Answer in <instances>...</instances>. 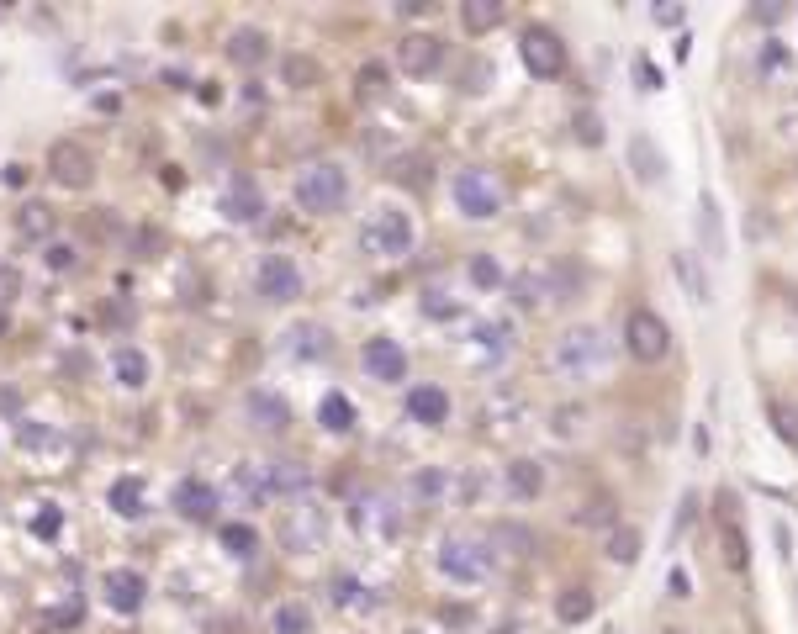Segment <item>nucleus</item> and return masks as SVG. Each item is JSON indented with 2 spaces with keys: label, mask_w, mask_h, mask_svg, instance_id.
Wrapping results in <instances>:
<instances>
[{
  "label": "nucleus",
  "mask_w": 798,
  "mask_h": 634,
  "mask_svg": "<svg viewBox=\"0 0 798 634\" xmlns=\"http://www.w3.org/2000/svg\"><path fill=\"white\" fill-rule=\"evenodd\" d=\"M434 566L450 576L455 587H481L487 576L497 571V550H492V539L487 534H466V529H455V534H444L439 539V550H434Z\"/></svg>",
  "instance_id": "f257e3e1"
},
{
  "label": "nucleus",
  "mask_w": 798,
  "mask_h": 634,
  "mask_svg": "<svg viewBox=\"0 0 798 634\" xmlns=\"http://www.w3.org/2000/svg\"><path fill=\"white\" fill-rule=\"evenodd\" d=\"M328 508L318 497H296L291 508L281 513V524H275V539H281V550L286 555H318L323 545H328Z\"/></svg>",
  "instance_id": "f03ea898"
},
{
  "label": "nucleus",
  "mask_w": 798,
  "mask_h": 634,
  "mask_svg": "<svg viewBox=\"0 0 798 634\" xmlns=\"http://www.w3.org/2000/svg\"><path fill=\"white\" fill-rule=\"evenodd\" d=\"M413 217H407L402 207H381L376 212H365V222H360V249L370 254V259H407L413 254Z\"/></svg>",
  "instance_id": "7ed1b4c3"
},
{
  "label": "nucleus",
  "mask_w": 798,
  "mask_h": 634,
  "mask_svg": "<svg viewBox=\"0 0 798 634\" xmlns=\"http://www.w3.org/2000/svg\"><path fill=\"white\" fill-rule=\"evenodd\" d=\"M344 201H349V175H344V164L318 159V164H307V170L296 175V207H302V212L328 217V212H339Z\"/></svg>",
  "instance_id": "20e7f679"
},
{
  "label": "nucleus",
  "mask_w": 798,
  "mask_h": 634,
  "mask_svg": "<svg viewBox=\"0 0 798 634\" xmlns=\"http://www.w3.org/2000/svg\"><path fill=\"white\" fill-rule=\"evenodd\" d=\"M608 339H603V328H566L561 339H555V370L561 376H571V381H582V376H598V370L608 365Z\"/></svg>",
  "instance_id": "39448f33"
},
{
  "label": "nucleus",
  "mask_w": 798,
  "mask_h": 634,
  "mask_svg": "<svg viewBox=\"0 0 798 634\" xmlns=\"http://www.w3.org/2000/svg\"><path fill=\"white\" fill-rule=\"evenodd\" d=\"M349 524L370 545H397L402 539V502L392 492H360L355 508H349Z\"/></svg>",
  "instance_id": "423d86ee"
},
{
  "label": "nucleus",
  "mask_w": 798,
  "mask_h": 634,
  "mask_svg": "<svg viewBox=\"0 0 798 634\" xmlns=\"http://www.w3.org/2000/svg\"><path fill=\"white\" fill-rule=\"evenodd\" d=\"M450 196L471 222H492L497 212H503V180H497L492 170H476V164L450 180Z\"/></svg>",
  "instance_id": "0eeeda50"
},
{
  "label": "nucleus",
  "mask_w": 798,
  "mask_h": 634,
  "mask_svg": "<svg viewBox=\"0 0 798 634\" xmlns=\"http://www.w3.org/2000/svg\"><path fill=\"white\" fill-rule=\"evenodd\" d=\"M624 349H629V360H640V365H661L666 354H672V328H666L651 307H635L629 323H624Z\"/></svg>",
  "instance_id": "6e6552de"
},
{
  "label": "nucleus",
  "mask_w": 798,
  "mask_h": 634,
  "mask_svg": "<svg viewBox=\"0 0 798 634\" xmlns=\"http://www.w3.org/2000/svg\"><path fill=\"white\" fill-rule=\"evenodd\" d=\"M254 286H259V296L265 302H275V307H286V302H296V296L307 291V281H302V265H296L291 254H265L254 265Z\"/></svg>",
  "instance_id": "1a4fd4ad"
},
{
  "label": "nucleus",
  "mask_w": 798,
  "mask_h": 634,
  "mask_svg": "<svg viewBox=\"0 0 798 634\" xmlns=\"http://www.w3.org/2000/svg\"><path fill=\"white\" fill-rule=\"evenodd\" d=\"M518 59H524V69L534 74V80H555V74L566 69V43L550 27H524V37H518Z\"/></svg>",
  "instance_id": "9d476101"
},
{
  "label": "nucleus",
  "mask_w": 798,
  "mask_h": 634,
  "mask_svg": "<svg viewBox=\"0 0 798 634\" xmlns=\"http://www.w3.org/2000/svg\"><path fill=\"white\" fill-rule=\"evenodd\" d=\"M217 217L233 222V228H254V222L265 217V191H259V180L233 175V180L217 191Z\"/></svg>",
  "instance_id": "9b49d317"
},
{
  "label": "nucleus",
  "mask_w": 798,
  "mask_h": 634,
  "mask_svg": "<svg viewBox=\"0 0 798 634\" xmlns=\"http://www.w3.org/2000/svg\"><path fill=\"white\" fill-rule=\"evenodd\" d=\"M48 175L64 185V191H85L90 180H96V159H90V148L85 143H74V138H59L48 148Z\"/></svg>",
  "instance_id": "f8f14e48"
},
{
  "label": "nucleus",
  "mask_w": 798,
  "mask_h": 634,
  "mask_svg": "<svg viewBox=\"0 0 798 634\" xmlns=\"http://www.w3.org/2000/svg\"><path fill=\"white\" fill-rule=\"evenodd\" d=\"M360 370L381 386H397V381H407V349L397 339H386V333H376V339L360 344Z\"/></svg>",
  "instance_id": "ddd939ff"
},
{
  "label": "nucleus",
  "mask_w": 798,
  "mask_h": 634,
  "mask_svg": "<svg viewBox=\"0 0 798 634\" xmlns=\"http://www.w3.org/2000/svg\"><path fill=\"white\" fill-rule=\"evenodd\" d=\"M244 418H249V428H259V434L281 439L291 428V402L270 386H254V391H244Z\"/></svg>",
  "instance_id": "4468645a"
},
{
  "label": "nucleus",
  "mask_w": 798,
  "mask_h": 634,
  "mask_svg": "<svg viewBox=\"0 0 798 634\" xmlns=\"http://www.w3.org/2000/svg\"><path fill=\"white\" fill-rule=\"evenodd\" d=\"M328 603L344 608V613H376V608L386 603V592L370 587L360 571H333V576H328Z\"/></svg>",
  "instance_id": "2eb2a0df"
},
{
  "label": "nucleus",
  "mask_w": 798,
  "mask_h": 634,
  "mask_svg": "<svg viewBox=\"0 0 798 634\" xmlns=\"http://www.w3.org/2000/svg\"><path fill=\"white\" fill-rule=\"evenodd\" d=\"M101 598H106V608L111 613H138L143 603H148V582H143V571H133V566H111L106 576H101Z\"/></svg>",
  "instance_id": "dca6fc26"
},
{
  "label": "nucleus",
  "mask_w": 798,
  "mask_h": 634,
  "mask_svg": "<svg viewBox=\"0 0 798 634\" xmlns=\"http://www.w3.org/2000/svg\"><path fill=\"white\" fill-rule=\"evenodd\" d=\"M170 502H175V513L185 518V524H212L217 518V487L207 476H180Z\"/></svg>",
  "instance_id": "f3484780"
},
{
  "label": "nucleus",
  "mask_w": 798,
  "mask_h": 634,
  "mask_svg": "<svg viewBox=\"0 0 798 634\" xmlns=\"http://www.w3.org/2000/svg\"><path fill=\"white\" fill-rule=\"evenodd\" d=\"M444 64V43L434 32H407L397 43V69L413 74V80H429V74Z\"/></svg>",
  "instance_id": "a211bd4d"
},
{
  "label": "nucleus",
  "mask_w": 798,
  "mask_h": 634,
  "mask_svg": "<svg viewBox=\"0 0 798 634\" xmlns=\"http://www.w3.org/2000/svg\"><path fill=\"white\" fill-rule=\"evenodd\" d=\"M719 561H725L730 571H746L751 566V539H746V529H740L730 497L719 502Z\"/></svg>",
  "instance_id": "6ab92c4d"
},
{
  "label": "nucleus",
  "mask_w": 798,
  "mask_h": 634,
  "mask_svg": "<svg viewBox=\"0 0 798 634\" xmlns=\"http://www.w3.org/2000/svg\"><path fill=\"white\" fill-rule=\"evenodd\" d=\"M407 418H413L418 428H444L450 423V391L444 386H413L407 391Z\"/></svg>",
  "instance_id": "aec40b11"
},
{
  "label": "nucleus",
  "mask_w": 798,
  "mask_h": 634,
  "mask_svg": "<svg viewBox=\"0 0 798 634\" xmlns=\"http://www.w3.org/2000/svg\"><path fill=\"white\" fill-rule=\"evenodd\" d=\"M672 275H677V286L688 291L698 307L714 302V286H709V270H703V254L698 249H677L672 254Z\"/></svg>",
  "instance_id": "412c9836"
},
{
  "label": "nucleus",
  "mask_w": 798,
  "mask_h": 634,
  "mask_svg": "<svg viewBox=\"0 0 798 634\" xmlns=\"http://www.w3.org/2000/svg\"><path fill=\"white\" fill-rule=\"evenodd\" d=\"M286 354H291V360H302V365H318V360H328V354H333V333L323 323H296L286 333Z\"/></svg>",
  "instance_id": "4be33fe9"
},
{
  "label": "nucleus",
  "mask_w": 798,
  "mask_h": 634,
  "mask_svg": "<svg viewBox=\"0 0 798 634\" xmlns=\"http://www.w3.org/2000/svg\"><path fill=\"white\" fill-rule=\"evenodd\" d=\"M270 59V37L259 32V27H238L233 37H228V64H238V69H259Z\"/></svg>",
  "instance_id": "5701e85b"
},
{
  "label": "nucleus",
  "mask_w": 798,
  "mask_h": 634,
  "mask_svg": "<svg viewBox=\"0 0 798 634\" xmlns=\"http://www.w3.org/2000/svg\"><path fill=\"white\" fill-rule=\"evenodd\" d=\"M629 164H635V175H640L645 185H666V159H661V148H656L651 133H635V138H629Z\"/></svg>",
  "instance_id": "b1692460"
},
{
  "label": "nucleus",
  "mask_w": 798,
  "mask_h": 634,
  "mask_svg": "<svg viewBox=\"0 0 798 634\" xmlns=\"http://www.w3.org/2000/svg\"><path fill=\"white\" fill-rule=\"evenodd\" d=\"M111 376H117L122 391H143L148 386V354L133 349V344H122L117 354H111Z\"/></svg>",
  "instance_id": "393cba45"
},
{
  "label": "nucleus",
  "mask_w": 798,
  "mask_h": 634,
  "mask_svg": "<svg viewBox=\"0 0 798 634\" xmlns=\"http://www.w3.org/2000/svg\"><path fill=\"white\" fill-rule=\"evenodd\" d=\"M318 423L328 428V434H355L360 413H355V402H349L344 391H323V402H318Z\"/></svg>",
  "instance_id": "a878e982"
},
{
  "label": "nucleus",
  "mask_w": 798,
  "mask_h": 634,
  "mask_svg": "<svg viewBox=\"0 0 798 634\" xmlns=\"http://www.w3.org/2000/svg\"><path fill=\"white\" fill-rule=\"evenodd\" d=\"M503 481H508V492H513L518 502H534V497L545 492V471H540V460H508Z\"/></svg>",
  "instance_id": "bb28decb"
},
{
  "label": "nucleus",
  "mask_w": 798,
  "mask_h": 634,
  "mask_svg": "<svg viewBox=\"0 0 798 634\" xmlns=\"http://www.w3.org/2000/svg\"><path fill=\"white\" fill-rule=\"evenodd\" d=\"M592 613H598V592H592V587L555 592V619H561V624H587Z\"/></svg>",
  "instance_id": "cd10ccee"
},
{
  "label": "nucleus",
  "mask_w": 798,
  "mask_h": 634,
  "mask_svg": "<svg viewBox=\"0 0 798 634\" xmlns=\"http://www.w3.org/2000/svg\"><path fill=\"white\" fill-rule=\"evenodd\" d=\"M503 16H508L503 0H466V6H460V27H466L471 37H481V32L503 27Z\"/></svg>",
  "instance_id": "c85d7f7f"
},
{
  "label": "nucleus",
  "mask_w": 798,
  "mask_h": 634,
  "mask_svg": "<svg viewBox=\"0 0 798 634\" xmlns=\"http://www.w3.org/2000/svg\"><path fill=\"white\" fill-rule=\"evenodd\" d=\"M603 550H608V561H614V566H635L640 550H645V539H640L635 524H614V529H608V539H603Z\"/></svg>",
  "instance_id": "c756f323"
},
{
  "label": "nucleus",
  "mask_w": 798,
  "mask_h": 634,
  "mask_svg": "<svg viewBox=\"0 0 798 634\" xmlns=\"http://www.w3.org/2000/svg\"><path fill=\"white\" fill-rule=\"evenodd\" d=\"M471 344H476L481 360H503V354L513 349V323H476Z\"/></svg>",
  "instance_id": "7c9ffc66"
},
{
  "label": "nucleus",
  "mask_w": 798,
  "mask_h": 634,
  "mask_svg": "<svg viewBox=\"0 0 798 634\" xmlns=\"http://www.w3.org/2000/svg\"><path fill=\"white\" fill-rule=\"evenodd\" d=\"M270 634H312V608L302 598H286L270 608Z\"/></svg>",
  "instance_id": "2f4dec72"
},
{
  "label": "nucleus",
  "mask_w": 798,
  "mask_h": 634,
  "mask_svg": "<svg viewBox=\"0 0 798 634\" xmlns=\"http://www.w3.org/2000/svg\"><path fill=\"white\" fill-rule=\"evenodd\" d=\"M698 233H703V249H709V259L725 254V228H719V201L703 191L698 196Z\"/></svg>",
  "instance_id": "473e14b6"
},
{
  "label": "nucleus",
  "mask_w": 798,
  "mask_h": 634,
  "mask_svg": "<svg viewBox=\"0 0 798 634\" xmlns=\"http://www.w3.org/2000/svg\"><path fill=\"white\" fill-rule=\"evenodd\" d=\"M106 502H111V513H122V518H143V513H148V508H143V487H138L133 476H117V481H111Z\"/></svg>",
  "instance_id": "72a5a7b5"
},
{
  "label": "nucleus",
  "mask_w": 798,
  "mask_h": 634,
  "mask_svg": "<svg viewBox=\"0 0 798 634\" xmlns=\"http://www.w3.org/2000/svg\"><path fill=\"white\" fill-rule=\"evenodd\" d=\"M16 233H22V238H37V244H48L53 212L43 207V201H22V212H16Z\"/></svg>",
  "instance_id": "f704fd0d"
},
{
  "label": "nucleus",
  "mask_w": 798,
  "mask_h": 634,
  "mask_svg": "<svg viewBox=\"0 0 798 634\" xmlns=\"http://www.w3.org/2000/svg\"><path fill=\"white\" fill-rule=\"evenodd\" d=\"M355 85H360V101H381V96H386V85H392V74H386V64H381V59H370V64H360Z\"/></svg>",
  "instance_id": "c9c22d12"
},
{
  "label": "nucleus",
  "mask_w": 798,
  "mask_h": 634,
  "mask_svg": "<svg viewBox=\"0 0 798 634\" xmlns=\"http://www.w3.org/2000/svg\"><path fill=\"white\" fill-rule=\"evenodd\" d=\"M492 545H503V555H534V534L524 524H497Z\"/></svg>",
  "instance_id": "e433bc0d"
},
{
  "label": "nucleus",
  "mask_w": 798,
  "mask_h": 634,
  "mask_svg": "<svg viewBox=\"0 0 798 634\" xmlns=\"http://www.w3.org/2000/svg\"><path fill=\"white\" fill-rule=\"evenodd\" d=\"M222 545H228L233 561H249V555L259 550V534L249 524H222Z\"/></svg>",
  "instance_id": "4c0bfd02"
},
{
  "label": "nucleus",
  "mask_w": 798,
  "mask_h": 634,
  "mask_svg": "<svg viewBox=\"0 0 798 634\" xmlns=\"http://www.w3.org/2000/svg\"><path fill=\"white\" fill-rule=\"evenodd\" d=\"M281 74H286V85H291V90H312V85L323 80V69L312 64V59H302V53H291V59L281 64Z\"/></svg>",
  "instance_id": "58836bf2"
},
{
  "label": "nucleus",
  "mask_w": 798,
  "mask_h": 634,
  "mask_svg": "<svg viewBox=\"0 0 798 634\" xmlns=\"http://www.w3.org/2000/svg\"><path fill=\"white\" fill-rule=\"evenodd\" d=\"M471 286L497 291V286H508V275H503V265H497L492 254H471Z\"/></svg>",
  "instance_id": "ea45409f"
},
{
  "label": "nucleus",
  "mask_w": 798,
  "mask_h": 634,
  "mask_svg": "<svg viewBox=\"0 0 798 634\" xmlns=\"http://www.w3.org/2000/svg\"><path fill=\"white\" fill-rule=\"evenodd\" d=\"M407 492H413L418 502H439V497H444V471H439V465H429V471H413V476H407Z\"/></svg>",
  "instance_id": "a19ab883"
},
{
  "label": "nucleus",
  "mask_w": 798,
  "mask_h": 634,
  "mask_svg": "<svg viewBox=\"0 0 798 634\" xmlns=\"http://www.w3.org/2000/svg\"><path fill=\"white\" fill-rule=\"evenodd\" d=\"M43 265H48L53 275H69L74 265H80V249L64 244V238H48V244H43Z\"/></svg>",
  "instance_id": "79ce46f5"
},
{
  "label": "nucleus",
  "mask_w": 798,
  "mask_h": 634,
  "mask_svg": "<svg viewBox=\"0 0 798 634\" xmlns=\"http://www.w3.org/2000/svg\"><path fill=\"white\" fill-rule=\"evenodd\" d=\"M513 296H518V307H540V302H545V275H540V270L518 275V281H513Z\"/></svg>",
  "instance_id": "37998d69"
},
{
  "label": "nucleus",
  "mask_w": 798,
  "mask_h": 634,
  "mask_svg": "<svg viewBox=\"0 0 798 634\" xmlns=\"http://www.w3.org/2000/svg\"><path fill=\"white\" fill-rule=\"evenodd\" d=\"M582 407L577 402H566V407H555V418H550V434H561V439H577L582 434Z\"/></svg>",
  "instance_id": "c03bdc74"
},
{
  "label": "nucleus",
  "mask_w": 798,
  "mask_h": 634,
  "mask_svg": "<svg viewBox=\"0 0 798 634\" xmlns=\"http://www.w3.org/2000/svg\"><path fill=\"white\" fill-rule=\"evenodd\" d=\"M16 302H22V270H16V265H0V317H6Z\"/></svg>",
  "instance_id": "a18cd8bd"
},
{
  "label": "nucleus",
  "mask_w": 798,
  "mask_h": 634,
  "mask_svg": "<svg viewBox=\"0 0 798 634\" xmlns=\"http://www.w3.org/2000/svg\"><path fill=\"white\" fill-rule=\"evenodd\" d=\"M571 518H577V524H587V529H592V524L614 529V502H608V497H598V502H582V508L571 513Z\"/></svg>",
  "instance_id": "49530a36"
},
{
  "label": "nucleus",
  "mask_w": 798,
  "mask_h": 634,
  "mask_svg": "<svg viewBox=\"0 0 798 634\" xmlns=\"http://www.w3.org/2000/svg\"><path fill=\"white\" fill-rule=\"evenodd\" d=\"M772 418H777V434H783L788 444H798V413L788 402H772Z\"/></svg>",
  "instance_id": "de8ad7c7"
},
{
  "label": "nucleus",
  "mask_w": 798,
  "mask_h": 634,
  "mask_svg": "<svg viewBox=\"0 0 798 634\" xmlns=\"http://www.w3.org/2000/svg\"><path fill=\"white\" fill-rule=\"evenodd\" d=\"M59 529H64V513L48 502V513H37V518H32V534H37V539H53Z\"/></svg>",
  "instance_id": "09e8293b"
},
{
  "label": "nucleus",
  "mask_w": 798,
  "mask_h": 634,
  "mask_svg": "<svg viewBox=\"0 0 798 634\" xmlns=\"http://www.w3.org/2000/svg\"><path fill=\"white\" fill-rule=\"evenodd\" d=\"M571 127H577L582 143H603V117H592V111H577V122H571Z\"/></svg>",
  "instance_id": "8fccbe9b"
},
{
  "label": "nucleus",
  "mask_w": 798,
  "mask_h": 634,
  "mask_svg": "<svg viewBox=\"0 0 798 634\" xmlns=\"http://www.w3.org/2000/svg\"><path fill=\"white\" fill-rule=\"evenodd\" d=\"M666 587H672V598H688V592H693V576L682 571V566H672V576H666Z\"/></svg>",
  "instance_id": "3c124183"
},
{
  "label": "nucleus",
  "mask_w": 798,
  "mask_h": 634,
  "mask_svg": "<svg viewBox=\"0 0 798 634\" xmlns=\"http://www.w3.org/2000/svg\"><path fill=\"white\" fill-rule=\"evenodd\" d=\"M53 439H59V434H53V428H48V434H43V428H32V423H22V444H32V450H37V444H53Z\"/></svg>",
  "instance_id": "603ef678"
},
{
  "label": "nucleus",
  "mask_w": 798,
  "mask_h": 634,
  "mask_svg": "<svg viewBox=\"0 0 798 634\" xmlns=\"http://www.w3.org/2000/svg\"><path fill=\"white\" fill-rule=\"evenodd\" d=\"M635 74H640V80H645V90H661V74H656L651 64H635Z\"/></svg>",
  "instance_id": "864d4df0"
},
{
  "label": "nucleus",
  "mask_w": 798,
  "mask_h": 634,
  "mask_svg": "<svg viewBox=\"0 0 798 634\" xmlns=\"http://www.w3.org/2000/svg\"><path fill=\"white\" fill-rule=\"evenodd\" d=\"M688 11H677V6H656V22H682Z\"/></svg>",
  "instance_id": "5fc2aeb1"
},
{
  "label": "nucleus",
  "mask_w": 798,
  "mask_h": 634,
  "mask_svg": "<svg viewBox=\"0 0 798 634\" xmlns=\"http://www.w3.org/2000/svg\"><path fill=\"white\" fill-rule=\"evenodd\" d=\"M497 634H518V624H503V629H497Z\"/></svg>",
  "instance_id": "6e6d98bb"
},
{
  "label": "nucleus",
  "mask_w": 798,
  "mask_h": 634,
  "mask_svg": "<svg viewBox=\"0 0 798 634\" xmlns=\"http://www.w3.org/2000/svg\"><path fill=\"white\" fill-rule=\"evenodd\" d=\"M407 634H423V629H407Z\"/></svg>",
  "instance_id": "4d7b16f0"
},
{
  "label": "nucleus",
  "mask_w": 798,
  "mask_h": 634,
  "mask_svg": "<svg viewBox=\"0 0 798 634\" xmlns=\"http://www.w3.org/2000/svg\"><path fill=\"white\" fill-rule=\"evenodd\" d=\"M0 16H6V6H0Z\"/></svg>",
  "instance_id": "13d9d810"
}]
</instances>
